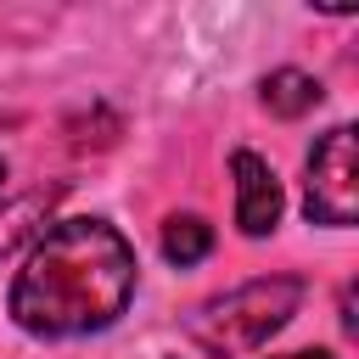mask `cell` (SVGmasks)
<instances>
[{
    "instance_id": "1",
    "label": "cell",
    "mask_w": 359,
    "mask_h": 359,
    "mask_svg": "<svg viewBox=\"0 0 359 359\" xmlns=\"http://www.w3.org/2000/svg\"><path fill=\"white\" fill-rule=\"evenodd\" d=\"M135 297V247L107 219H62L28 252L11 314L34 337H79L112 325Z\"/></svg>"
},
{
    "instance_id": "2",
    "label": "cell",
    "mask_w": 359,
    "mask_h": 359,
    "mask_svg": "<svg viewBox=\"0 0 359 359\" xmlns=\"http://www.w3.org/2000/svg\"><path fill=\"white\" fill-rule=\"evenodd\" d=\"M303 303V280L297 275H264V280H247L236 286L230 297L208 303L191 314V342L213 359H241L252 348H264L286 320L292 309Z\"/></svg>"
},
{
    "instance_id": "3",
    "label": "cell",
    "mask_w": 359,
    "mask_h": 359,
    "mask_svg": "<svg viewBox=\"0 0 359 359\" xmlns=\"http://www.w3.org/2000/svg\"><path fill=\"white\" fill-rule=\"evenodd\" d=\"M359 180H353V129L337 123L309 151V219L314 224H353Z\"/></svg>"
},
{
    "instance_id": "4",
    "label": "cell",
    "mask_w": 359,
    "mask_h": 359,
    "mask_svg": "<svg viewBox=\"0 0 359 359\" xmlns=\"http://www.w3.org/2000/svg\"><path fill=\"white\" fill-rule=\"evenodd\" d=\"M230 174H236V224L247 236L275 230L280 224V180H275V168L258 151H236L230 157Z\"/></svg>"
},
{
    "instance_id": "5",
    "label": "cell",
    "mask_w": 359,
    "mask_h": 359,
    "mask_svg": "<svg viewBox=\"0 0 359 359\" xmlns=\"http://www.w3.org/2000/svg\"><path fill=\"white\" fill-rule=\"evenodd\" d=\"M320 101H325L320 79H309V73H297V67H280V73L264 79V107H269L275 118H303V112H314Z\"/></svg>"
},
{
    "instance_id": "6",
    "label": "cell",
    "mask_w": 359,
    "mask_h": 359,
    "mask_svg": "<svg viewBox=\"0 0 359 359\" xmlns=\"http://www.w3.org/2000/svg\"><path fill=\"white\" fill-rule=\"evenodd\" d=\"M50 202H56V191H28V196H17L11 208H0V258H11L28 236H39V230H45Z\"/></svg>"
},
{
    "instance_id": "7",
    "label": "cell",
    "mask_w": 359,
    "mask_h": 359,
    "mask_svg": "<svg viewBox=\"0 0 359 359\" xmlns=\"http://www.w3.org/2000/svg\"><path fill=\"white\" fill-rule=\"evenodd\" d=\"M213 252V224H202L196 213H174L168 224H163V258L168 264H202Z\"/></svg>"
},
{
    "instance_id": "8",
    "label": "cell",
    "mask_w": 359,
    "mask_h": 359,
    "mask_svg": "<svg viewBox=\"0 0 359 359\" xmlns=\"http://www.w3.org/2000/svg\"><path fill=\"white\" fill-rule=\"evenodd\" d=\"M280 359H331V353H280Z\"/></svg>"
},
{
    "instance_id": "9",
    "label": "cell",
    "mask_w": 359,
    "mask_h": 359,
    "mask_svg": "<svg viewBox=\"0 0 359 359\" xmlns=\"http://www.w3.org/2000/svg\"><path fill=\"white\" fill-rule=\"evenodd\" d=\"M0 185H6V163H0Z\"/></svg>"
}]
</instances>
